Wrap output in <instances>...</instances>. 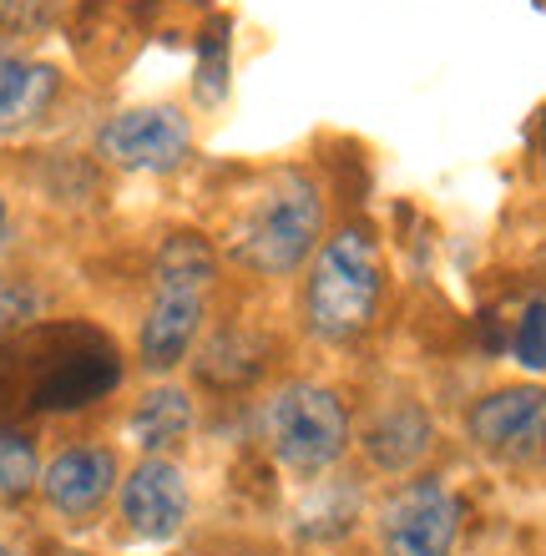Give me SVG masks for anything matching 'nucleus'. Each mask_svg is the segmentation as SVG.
<instances>
[{"label":"nucleus","instance_id":"6","mask_svg":"<svg viewBox=\"0 0 546 556\" xmlns=\"http://www.w3.org/2000/svg\"><path fill=\"white\" fill-rule=\"evenodd\" d=\"M192 152V127L178 106H132L97 132V157L117 173H173Z\"/></svg>","mask_w":546,"mask_h":556},{"label":"nucleus","instance_id":"9","mask_svg":"<svg viewBox=\"0 0 546 556\" xmlns=\"http://www.w3.org/2000/svg\"><path fill=\"white\" fill-rule=\"evenodd\" d=\"M117 455L106 445H66L61 455H51L41 470V496L61 521H87L112 501L117 491Z\"/></svg>","mask_w":546,"mask_h":556},{"label":"nucleus","instance_id":"8","mask_svg":"<svg viewBox=\"0 0 546 556\" xmlns=\"http://www.w3.org/2000/svg\"><path fill=\"white\" fill-rule=\"evenodd\" d=\"M188 511H192L188 476L167 455H142L137 470L122 481V521L142 542H173L188 527Z\"/></svg>","mask_w":546,"mask_h":556},{"label":"nucleus","instance_id":"4","mask_svg":"<svg viewBox=\"0 0 546 556\" xmlns=\"http://www.w3.org/2000/svg\"><path fill=\"white\" fill-rule=\"evenodd\" d=\"M264 440L283 470L314 481L340 466L350 451V410L325 384L294 380L274 390V400L264 405Z\"/></svg>","mask_w":546,"mask_h":556},{"label":"nucleus","instance_id":"1","mask_svg":"<svg viewBox=\"0 0 546 556\" xmlns=\"http://www.w3.org/2000/svg\"><path fill=\"white\" fill-rule=\"evenodd\" d=\"M325 238V198L304 173H279L249 198L228 228V258L249 274H294Z\"/></svg>","mask_w":546,"mask_h":556},{"label":"nucleus","instance_id":"3","mask_svg":"<svg viewBox=\"0 0 546 556\" xmlns=\"http://www.w3.org/2000/svg\"><path fill=\"white\" fill-rule=\"evenodd\" d=\"M380 249L365 228H340L334 238L319 243L304 283V324L309 334L329 339V344H350L374 324L380 314Z\"/></svg>","mask_w":546,"mask_h":556},{"label":"nucleus","instance_id":"7","mask_svg":"<svg viewBox=\"0 0 546 556\" xmlns=\"http://www.w3.org/2000/svg\"><path fill=\"white\" fill-rule=\"evenodd\" d=\"M466 435L475 440V451H486L491 460H536L546 451V390L536 384H506L491 390L486 400H475L466 415Z\"/></svg>","mask_w":546,"mask_h":556},{"label":"nucleus","instance_id":"15","mask_svg":"<svg viewBox=\"0 0 546 556\" xmlns=\"http://www.w3.org/2000/svg\"><path fill=\"white\" fill-rule=\"evenodd\" d=\"M41 289L30 283V278H21V274H5L0 278V339L5 334H15V329H26L36 314H41Z\"/></svg>","mask_w":546,"mask_h":556},{"label":"nucleus","instance_id":"13","mask_svg":"<svg viewBox=\"0 0 546 556\" xmlns=\"http://www.w3.org/2000/svg\"><path fill=\"white\" fill-rule=\"evenodd\" d=\"M117 384V354H87V359H61V369L46 380L41 410H76L91 405L97 395H106Z\"/></svg>","mask_w":546,"mask_h":556},{"label":"nucleus","instance_id":"19","mask_svg":"<svg viewBox=\"0 0 546 556\" xmlns=\"http://www.w3.org/2000/svg\"><path fill=\"white\" fill-rule=\"evenodd\" d=\"M5 238H11V207H5V198H0V249H5Z\"/></svg>","mask_w":546,"mask_h":556},{"label":"nucleus","instance_id":"17","mask_svg":"<svg viewBox=\"0 0 546 556\" xmlns=\"http://www.w3.org/2000/svg\"><path fill=\"white\" fill-rule=\"evenodd\" d=\"M203 97L207 102H218L223 97V41L213 36L207 41V51H203Z\"/></svg>","mask_w":546,"mask_h":556},{"label":"nucleus","instance_id":"12","mask_svg":"<svg viewBox=\"0 0 546 556\" xmlns=\"http://www.w3.org/2000/svg\"><path fill=\"white\" fill-rule=\"evenodd\" d=\"M51 97H56V72L51 66L0 51V132L36 122L51 106Z\"/></svg>","mask_w":546,"mask_h":556},{"label":"nucleus","instance_id":"5","mask_svg":"<svg viewBox=\"0 0 546 556\" xmlns=\"http://www.w3.org/2000/svg\"><path fill=\"white\" fill-rule=\"evenodd\" d=\"M460 536V496L435 476L395 485L374 511L380 556H450Z\"/></svg>","mask_w":546,"mask_h":556},{"label":"nucleus","instance_id":"2","mask_svg":"<svg viewBox=\"0 0 546 556\" xmlns=\"http://www.w3.org/2000/svg\"><path fill=\"white\" fill-rule=\"evenodd\" d=\"M152 308L142 319V334H137V354L142 365L167 375L188 359V350L198 344V329H203L207 314V289L218 278V253L207 249V238L198 233H173L152 258Z\"/></svg>","mask_w":546,"mask_h":556},{"label":"nucleus","instance_id":"16","mask_svg":"<svg viewBox=\"0 0 546 556\" xmlns=\"http://www.w3.org/2000/svg\"><path fill=\"white\" fill-rule=\"evenodd\" d=\"M511 354H517V365L532 369V375L546 369V299H532V304L521 308L517 334H511Z\"/></svg>","mask_w":546,"mask_h":556},{"label":"nucleus","instance_id":"20","mask_svg":"<svg viewBox=\"0 0 546 556\" xmlns=\"http://www.w3.org/2000/svg\"><path fill=\"white\" fill-rule=\"evenodd\" d=\"M0 556H21V552H15V546H5V542H0Z\"/></svg>","mask_w":546,"mask_h":556},{"label":"nucleus","instance_id":"10","mask_svg":"<svg viewBox=\"0 0 546 556\" xmlns=\"http://www.w3.org/2000/svg\"><path fill=\"white\" fill-rule=\"evenodd\" d=\"M435 445V425H430L426 405L415 400H395L384 405L374 420L359 430V451L380 476H410Z\"/></svg>","mask_w":546,"mask_h":556},{"label":"nucleus","instance_id":"18","mask_svg":"<svg viewBox=\"0 0 546 556\" xmlns=\"http://www.w3.org/2000/svg\"><path fill=\"white\" fill-rule=\"evenodd\" d=\"M218 556H274L268 546H253V542H238V546H228V552H218Z\"/></svg>","mask_w":546,"mask_h":556},{"label":"nucleus","instance_id":"14","mask_svg":"<svg viewBox=\"0 0 546 556\" xmlns=\"http://www.w3.org/2000/svg\"><path fill=\"white\" fill-rule=\"evenodd\" d=\"M41 455H36V440L21 435V430H0V496H30L41 485Z\"/></svg>","mask_w":546,"mask_h":556},{"label":"nucleus","instance_id":"11","mask_svg":"<svg viewBox=\"0 0 546 556\" xmlns=\"http://www.w3.org/2000/svg\"><path fill=\"white\" fill-rule=\"evenodd\" d=\"M188 430H192V395L182 384H157V390H148V395L137 400V410L127 415V435L148 455L173 451Z\"/></svg>","mask_w":546,"mask_h":556}]
</instances>
